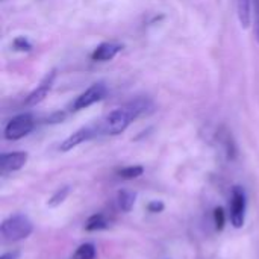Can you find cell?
<instances>
[{"instance_id": "cell-1", "label": "cell", "mask_w": 259, "mask_h": 259, "mask_svg": "<svg viewBox=\"0 0 259 259\" xmlns=\"http://www.w3.org/2000/svg\"><path fill=\"white\" fill-rule=\"evenodd\" d=\"M150 108V102L147 99H135L127 102L126 105L111 111L100 123L99 131L103 135H120L123 134L132 121H135L138 117L146 114Z\"/></svg>"}, {"instance_id": "cell-2", "label": "cell", "mask_w": 259, "mask_h": 259, "mask_svg": "<svg viewBox=\"0 0 259 259\" xmlns=\"http://www.w3.org/2000/svg\"><path fill=\"white\" fill-rule=\"evenodd\" d=\"M33 232V223L24 214H14L0 225V235L5 243H17L26 240Z\"/></svg>"}, {"instance_id": "cell-3", "label": "cell", "mask_w": 259, "mask_h": 259, "mask_svg": "<svg viewBox=\"0 0 259 259\" xmlns=\"http://www.w3.org/2000/svg\"><path fill=\"white\" fill-rule=\"evenodd\" d=\"M246 211H247V197L243 187H234L231 191L229 202V220L235 229H241L246 223Z\"/></svg>"}, {"instance_id": "cell-4", "label": "cell", "mask_w": 259, "mask_h": 259, "mask_svg": "<svg viewBox=\"0 0 259 259\" xmlns=\"http://www.w3.org/2000/svg\"><path fill=\"white\" fill-rule=\"evenodd\" d=\"M35 127V120L29 112L18 114L12 117L5 127V138L9 141H17L29 135Z\"/></svg>"}, {"instance_id": "cell-5", "label": "cell", "mask_w": 259, "mask_h": 259, "mask_svg": "<svg viewBox=\"0 0 259 259\" xmlns=\"http://www.w3.org/2000/svg\"><path fill=\"white\" fill-rule=\"evenodd\" d=\"M106 93H108V88H106V85L103 82L93 83L79 97H76V100L71 105V111L77 112V111H82V109H87V108L96 105L97 102H100V100L105 99Z\"/></svg>"}, {"instance_id": "cell-6", "label": "cell", "mask_w": 259, "mask_h": 259, "mask_svg": "<svg viewBox=\"0 0 259 259\" xmlns=\"http://www.w3.org/2000/svg\"><path fill=\"white\" fill-rule=\"evenodd\" d=\"M99 134H100L99 124H96V126H83V127L77 129L76 132H73L70 137H67V138L61 143L59 150H61V152H70V150L76 149L77 146H80L82 143H85V141L94 138V137L99 135Z\"/></svg>"}, {"instance_id": "cell-7", "label": "cell", "mask_w": 259, "mask_h": 259, "mask_svg": "<svg viewBox=\"0 0 259 259\" xmlns=\"http://www.w3.org/2000/svg\"><path fill=\"white\" fill-rule=\"evenodd\" d=\"M55 79H56V70H52L50 73H47V74L41 79V82L36 85V88L26 97V102H24V103H26L27 106H35V105L41 103V102L47 97V94L50 93V90L53 88Z\"/></svg>"}, {"instance_id": "cell-8", "label": "cell", "mask_w": 259, "mask_h": 259, "mask_svg": "<svg viewBox=\"0 0 259 259\" xmlns=\"http://www.w3.org/2000/svg\"><path fill=\"white\" fill-rule=\"evenodd\" d=\"M27 152H9L0 156V170L2 173H14L21 170L27 162Z\"/></svg>"}, {"instance_id": "cell-9", "label": "cell", "mask_w": 259, "mask_h": 259, "mask_svg": "<svg viewBox=\"0 0 259 259\" xmlns=\"http://www.w3.org/2000/svg\"><path fill=\"white\" fill-rule=\"evenodd\" d=\"M123 46L118 44V42H112V41H106V42H102L99 44L94 52L91 53V58L93 61H99V62H108V61H112L120 52H121Z\"/></svg>"}, {"instance_id": "cell-10", "label": "cell", "mask_w": 259, "mask_h": 259, "mask_svg": "<svg viewBox=\"0 0 259 259\" xmlns=\"http://www.w3.org/2000/svg\"><path fill=\"white\" fill-rule=\"evenodd\" d=\"M237 9H238V20L241 26L246 29L250 26L253 14H252V0H237Z\"/></svg>"}, {"instance_id": "cell-11", "label": "cell", "mask_w": 259, "mask_h": 259, "mask_svg": "<svg viewBox=\"0 0 259 259\" xmlns=\"http://www.w3.org/2000/svg\"><path fill=\"white\" fill-rule=\"evenodd\" d=\"M109 228V219L99 212V214H94L91 215L87 222H85V231L88 232H97V231H105Z\"/></svg>"}, {"instance_id": "cell-12", "label": "cell", "mask_w": 259, "mask_h": 259, "mask_svg": "<svg viewBox=\"0 0 259 259\" xmlns=\"http://www.w3.org/2000/svg\"><path fill=\"white\" fill-rule=\"evenodd\" d=\"M137 202V194L134 191H129V190H120L118 194H117V203H118V208L123 211V212H131L134 205Z\"/></svg>"}, {"instance_id": "cell-13", "label": "cell", "mask_w": 259, "mask_h": 259, "mask_svg": "<svg viewBox=\"0 0 259 259\" xmlns=\"http://www.w3.org/2000/svg\"><path fill=\"white\" fill-rule=\"evenodd\" d=\"M96 256H97L96 246L93 243H83L74 250L71 259H96Z\"/></svg>"}, {"instance_id": "cell-14", "label": "cell", "mask_w": 259, "mask_h": 259, "mask_svg": "<svg viewBox=\"0 0 259 259\" xmlns=\"http://www.w3.org/2000/svg\"><path fill=\"white\" fill-rule=\"evenodd\" d=\"M70 187H61V188H58L53 194H52V197L47 200V206H50V208H58L59 205H62L65 200H67V197L70 196Z\"/></svg>"}, {"instance_id": "cell-15", "label": "cell", "mask_w": 259, "mask_h": 259, "mask_svg": "<svg viewBox=\"0 0 259 259\" xmlns=\"http://www.w3.org/2000/svg\"><path fill=\"white\" fill-rule=\"evenodd\" d=\"M144 173V168L141 165H129V167H124L118 171V176L121 179H126V181H131V179H137L140 178L141 175Z\"/></svg>"}, {"instance_id": "cell-16", "label": "cell", "mask_w": 259, "mask_h": 259, "mask_svg": "<svg viewBox=\"0 0 259 259\" xmlns=\"http://www.w3.org/2000/svg\"><path fill=\"white\" fill-rule=\"evenodd\" d=\"M225 223H226L225 209L219 206V208L214 209V225H215V229H217V231H222V229L225 228Z\"/></svg>"}, {"instance_id": "cell-17", "label": "cell", "mask_w": 259, "mask_h": 259, "mask_svg": "<svg viewBox=\"0 0 259 259\" xmlns=\"http://www.w3.org/2000/svg\"><path fill=\"white\" fill-rule=\"evenodd\" d=\"M164 208H165V205H164L161 200H152V202L147 205V211L152 212V214H159V212L164 211Z\"/></svg>"}, {"instance_id": "cell-18", "label": "cell", "mask_w": 259, "mask_h": 259, "mask_svg": "<svg viewBox=\"0 0 259 259\" xmlns=\"http://www.w3.org/2000/svg\"><path fill=\"white\" fill-rule=\"evenodd\" d=\"M14 47L17 49V50H30V47H32V44L24 38V36H18L15 41H14Z\"/></svg>"}, {"instance_id": "cell-19", "label": "cell", "mask_w": 259, "mask_h": 259, "mask_svg": "<svg viewBox=\"0 0 259 259\" xmlns=\"http://www.w3.org/2000/svg\"><path fill=\"white\" fill-rule=\"evenodd\" d=\"M0 259H20V252L18 250H11V252H6L3 253Z\"/></svg>"}]
</instances>
